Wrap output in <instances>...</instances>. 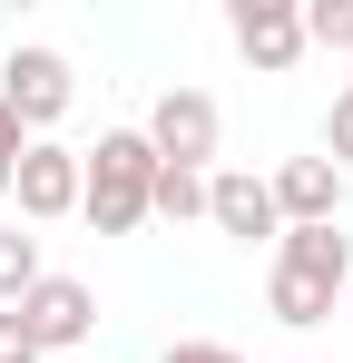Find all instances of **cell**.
<instances>
[{
    "label": "cell",
    "instance_id": "obj_1",
    "mask_svg": "<svg viewBox=\"0 0 353 363\" xmlns=\"http://www.w3.org/2000/svg\"><path fill=\"white\" fill-rule=\"evenodd\" d=\"M79 216L99 236H138L157 216V147H147V128H108L99 147H79Z\"/></svg>",
    "mask_w": 353,
    "mask_h": 363
},
{
    "label": "cell",
    "instance_id": "obj_2",
    "mask_svg": "<svg viewBox=\"0 0 353 363\" xmlns=\"http://www.w3.org/2000/svg\"><path fill=\"white\" fill-rule=\"evenodd\" d=\"M0 99H10V108H20V128L40 138V128H59V118H69V99H79V69L59 60L50 40H20V50L0 60Z\"/></svg>",
    "mask_w": 353,
    "mask_h": 363
},
{
    "label": "cell",
    "instance_id": "obj_3",
    "mask_svg": "<svg viewBox=\"0 0 353 363\" xmlns=\"http://www.w3.org/2000/svg\"><path fill=\"white\" fill-rule=\"evenodd\" d=\"M216 138H226V118H216L206 89H167V99L147 108V147H157V167H196V177H206Z\"/></svg>",
    "mask_w": 353,
    "mask_h": 363
},
{
    "label": "cell",
    "instance_id": "obj_4",
    "mask_svg": "<svg viewBox=\"0 0 353 363\" xmlns=\"http://www.w3.org/2000/svg\"><path fill=\"white\" fill-rule=\"evenodd\" d=\"M10 196H20V216H30V226H59V216H79V147H59V138H30V147H20V167H10Z\"/></svg>",
    "mask_w": 353,
    "mask_h": 363
},
{
    "label": "cell",
    "instance_id": "obj_5",
    "mask_svg": "<svg viewBox=\"0 0 353 363\" xmlns=\"http://www.w3.org/2000/svg\"><path fill=\"white\" fill-rule=\"evenodd\" d=\"M206 226L235 245H275L285 236V216H275V186L255 177V167H206Z\"/></svg>",
    "mask_w": 353,
    "mask_h": 363
},
{
    "label": "cell",
    "instance_id": "obj_6",
    "mask_svg": "<svg viewBox=\"0 0 353 363\" xmlns=\"http://www.w3.org/2000/svg\"><path fill=\"white\" fill-rule=\"evenodd\" d=\"M226 40L265 69V79H285V69L304 60V0H235V10H226Z\"/></svg>",
    "mask_w": 353,
    "mask_h": 363
},
{
    "label": "cell",
    "instance_id": "obj_7",
    "mask_svg": "<svg viewBox=\"0 0 353 363\" xmlns=\"http://www.w3.org/2000/svg\"><path fill=\"white\" fill-rule=\"evenodd\" d=\"M10 314L30 324V344H40V354H69V344H89V324H99V295H89L79 275H40V285L10 304Z\"/></svg>",
    "mask_w": 353,
    "mask_h": 363
},
{
    "label": "cell",
    "instance_id": "obj_8",
    "mask_svg": "<svg viewBox=\"0 0 353 363\" xmlns=\"http://www.w3.org/2000/svg\"><path fill=\"white\" fill-rule=\"evenodd\" d=\"M265 186H275V216L285 226H344V167L334 157H285Z\"/></svg>",
    "mask_w": 353,
    "mask_h": 363
},
{
    "label": "cell",
    "instance_id": "obj_9",
    "mask_svg": "<svg viewBox=\"0 0 353 363\" xmlns=\"http://www.w3.org/2000/svg\"><path fill=\"white\" fill-rule=\"evenodd\" d=\"M275 265L344 295V285H353V236H344V226H285V236H275Z\"/></svg>",
    "mask_w": 353,
    "mask_h": 363
},
{
    "label": "cell",
    "instance_id": "obj_10",
    "mask_svg": "<svg viewBox=\"0 0 353 363\" xmlns=\"http://www.w3.org/2000/svg\"><path fill=\"white\" fill-rule=\"evenodd\" d=\"M265 304H275V324H334V285H314V275H285L275 265V285H265Z\"/></svg>",
    "mask_w": 353,
    "mask_h": 363
},
{
    "label": "cell",
    "instance_id": "obj_11",
    "mask_svg": "<svg viewBox=\"0 0 353 363\" xmlns=\"http://www.w3.org/2000/svg\"><path fill=\"white\" fill-rule=\"evenodd\" d=\"M50 265H40V236H20V226H0V304H20L40 285Z\"/></svg>",
    "mask_w": 353,
    "mask_h": 363
},
{
    "label": "cell",
    "instance_id": "obj_12",
    "mask_svg": "<svg viewBox=\"0 0 353 363\" xmlns=\"http://www.w3.org/2000/svg\"><path fill=\"white\" fill-rule=\"evenodd\" d=\"M157 216H167V226L206 216V177H196V167H157Z\"/></svg>",
    "mask_w": 353,
    "mask_h": 363
},
{
    "label": "cell",
    "instance_id": "obj_13",
    "mask_svg": "<svg viewBox=\"0 0 353 363\" xmlns=\"http://www.w3.org/2000/svg\"><path fill=\"white\" fill-rule=\"evenodd\" d=\"M304 50H353V0H304Z\"/></svg>",
    "mask_w": 353,
    "mask_h": 363
},
{
    "label": "cell",
    "instance_id": "obj_14",
    "mask_svg": "<svg viewBox=\"0 0 353 363\" xmlns=\"http://www.w3.org/2000/svg\"><path fill=\"white\" fill-rule=\"evenodd\" d=\"M324 157L353 177V89H334V108H324Z\"/></svg>",
    "mask_w": 353,
    "mask_h": 363
},
{
    "label": "cell",
    "instance_id": "obj_15",
    "mask_svg": "<svg viewBox=\"0 0 353 363\" xmlns=\"http://www.w3.org/2000/svg\"><path fill=\"white\" fill-rule=\"evenodd\" d=\"M0 363H40V344H30V324L0 304Z\"/></svg>",
    "mask_w": 353,
    "mask_h": 363
},
{
    "label": "cell",
    "instance_id": "obj_16",
    "mask_svg": "<svg viewBox=\"0 0 353 363\" xmlns=\"http://www.w3.org/2000/svg\"><path fill=\"white\" fill-rule=\"evenodd\" d=\"M157 363H245V354H235V344H167Z\"/></svg>",
    "mask_w": 353,
    "mask_h": 363
},
{
    "label": "cell",
    "instance_id": "obj_17",
    "mask_svg": "<svg viewBox=\"0 0 353 363\" xmlns=\"http://www.w3.org/2000/svg\"><path fill=\"white\" fill-rule=\"evenodd\" d=\"M20 147H30V128H20V108L0 99V167H20Z\"/></svg>",
    "mask_w": 353,
    "mask_h": 363
},
{
    "label": "cell",
    "instance_id": "obj_18",
    "mask_svg": "<svg viewBox=\"0 0 353 363\" xmlns=\"http://www.w3.org/2000/svg\"><path fill=\"white\" fill-rule=\"evenodd\" d=\"M0 196H10V167H0Z\"/></svg>",
    "mask_w": 353,
    "mask_h": 363
},
{
    "label": "cell",
    "instance_id": "obj_19",
    "mask_svg": "<svg viewBox=\"0 0 353 363\" xmlns=\"http://www.w3.org/2000/svg\"><path fill=\"white\" fill-rule=\"evenodd\" d=\"M344 314H353V285H344Z\"/></svg>",
    "mask_w": 353,
    "mask_h": 363
}]
</instances>
